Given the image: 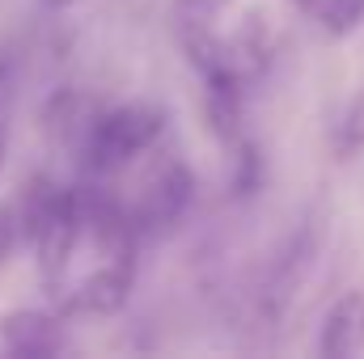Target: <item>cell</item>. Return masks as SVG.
I'll list each match as a JSON object with an SVG mask.
<instances>
[{
  "instance_id": "52a82bcc",
  "label": "cell",
  "mask_w": 364,
  "mask_h": 359,
  "mask_svg": "<svg viewBox=\"0 0 364 359\" xmlns=\"http://www.w3.org/2000/svg\"><path fill=\"white\" fill-rule=\"evenodd\" d=\"M318 351L326 359H352L364 351V292H343L326 309Z\"/></svg>"
},
{
  "instance_id": "9c48e42d",
  "label": "cell",
  "mask_w": 364,
  "mask_h": 359,
  "mask_svg": "<svg viewBox=\"0 0 364 359\" xmlns=\"http://www.w3.org/2000/svg\"><path fill=\"white\" fill-rule=\"evenodd\" d=\"M233 0H174L170 4V21H174V34L191 38V34H208L216 30V21L229 13Z\"/></svg>"
},
{
  "instance_id": "5b68a950",
  "label": "cell",
  "mask_w": 364,
  "mask_h": 359,
  "mask_svg": "<svg viewBox=\"0 0 364 359\" xmlns=\"http://www.w3.org/2000/svg\"><path fill=\"white\" fill-rule=\"evenodd\" d=\"M132 283H136V258H97V267L81 279L73 304L93 317H110L127 304Z\"/></svg>"
},
{
  "instance_id": "9a60e30c",
  "label": "cell",
  "mask_w": 364,
  "mask_h": 359,
  "mask_svg": "<svg viewBox=\"0 0 364 359\" xmlns=\"http://www.w3.org/2000/svg\"><path fill=\"white\" fill-rule=\"evenodd\" d=\"M51 9H68V4H77V0H47Z\"/></svg>"
},
{
  "instance_id": "277c9868",
  "label": "cell",
  "mask_w": 364,
  "mask_h": 359,
  "mask_svg": "<svg viewBox=\"0 0 364 359\" xmlns=\"http://www.w3.org/2000/svg\"><path fill=\"white\" fill-rule=\"evenodd\" d=\"M0 343L13 355L26 359H47V355H64L68 351V330L55 313L43 309H17L0 317Z\"/></svg>"
},
{
  "instance_id": "5bb4252c",
  "label": "cell",
  "mask_w": 364,
  "mask_h": 359,
  "mask_svg": "<svg viewBox=\"0 0 364 359\" xmlns=\"http://www.w3.org/2000/svg\"><path fill=\"white\" fill-rule=\"evenodd\" d=\"M296 4H301L305 13H314V9H318V0H296Z\"/></svg>"
},
{
  "instance_id": "4fadbf2b",
  "label": "cell",
  "mask_w": 364,
  "mask_h": 359,
  "mask_svg": "<svg viewBox=\"0 0 364 359\" xmlns=\"http://www.w3.org/2000/svg\"><path fill=\"white\" fill-rule=\"evenodd\" d=\"M13 241H17V220H13L9 207H0V267H4L9 254H13Z\"/></svg>"
},
{
  "instance_id": "30bf717a",
  "label": "cell",
  "mask_w": 364,
  "mask_h": 359,
  "mask_svg": "<svg viewBox=\"0 0 364 359\" xmlns=\"http://www.w3.org/2000/svg\"><path fill=\"white\" fill-rule=\"evenodd\" d=\"M318 21L331 38H348L356 34L364 21V0H318Z\"/></svg>"
},
{
  "instance_id": "7c38bea8",
  "label": "cell",
  "mask_w": 364,
  "mask_h": 359,
  "mask_svg": "<svg viewBox=\"0 0 364 359\" xmlns=\"http://www.w3.org/2000/svg\"><path fill=\"white\" fill-rule=\"evenodd\" d=\"M339 153H364V89L348 101L343 118H339Z\"/></svg>"
},
{
  "instance_id": "6da1fadb",
  "label": "cell",
  "mask_w": 364,
  "mask_h": 359,
  "mask_svg": "<svg viewBox=\"0 0 364 359\" xmlns=\"http://www.w3.org/2000/svg\"><path fill=\"white\" fill-rule=\"evenodd\" d=\"M161 131H166V110L149 101H127V106L90 114L81 131V161L90 174H114L132 165L140 153H149Z\"/></svg>"
},
{
  "instance_id": "8992f818",
  "label": "cell",
  "mask_w": 364,
  "mask_h": 359,
  "mask_svg": "<svg viewBox=\"0 0 364 359\" xmlns=\"http://www.w3.org/2000/svg\"><path fill=\"white\" fill-rule=\"evenodd\" d=\"M203 101H208V127H212V136L216 140H225V144H233L237 136H242V101H246V77L233 68V64H212L208 72H203Z\"/></svg>"
},
{
  "instance_id": "8fae6325",
  "label": "cell",
  "mask_w": 364,
  "mask_h": 359,
  "mask_svg": "<svg viewBox=\"0 0 364 359\" xmlns=\"http://www.w3.org/2000/svg\"><path fill=\"white\" fill-rule=\"evenodd\" d=\"M237 144V157H233V194L237 199H246V194H255L259 186H263V153H259V144H250V140H233Z\"/></svg>"
},
{
  "instance_id": "7a4b0ae2",
  "label": "cell",
  "mask_w": 364,
  "mask_h": 359,
  "mask_svg": "<svg viewBox=\"0 0 364 359\" xmlns=\"http://www.w3.org/2000/svg\"><path fill=\"white\" fill-rule=\"evenodd\" d=\"M195 203V170L182 157H161L140 186L136 207H127L140 241H166Z\"/></svg>"
},
{
  "instance_id": "ba28073f",
  "label": "cell",
  "mask_w": 364,
  "mask_h": 359,
  "mask_svg": "<svg viewBox=\"0 0 364 359\" xmlns=\"http://www.w3.org/2000/svg\"><path fill=\"white\" fill-rule=\"evenodd\" d=\"M85 110H90V106H85L81 93L60 89L47 106H43V127H47L51 136H60V140H81V131H85V123H90Z\"/></svg>"
},
{
  "instance_id": "3957f363",
  "label": "cell",
  "mask_w": 364,
  "mask_h": 359,
  "mask_svg": "<svg viewBox=\"0 0 364 359\" xmlns=\"http://www.w3.org/2000/svg\"><path fill=\"white\" fill-rule=\"evenodd\" d=\"M26 241H30L34 254H38V275H43V283L60 296V292H64V279H68V270H73L77 241H81V194L55 186L47 211L38 216V224L30 228Z\"/></svg>"
}]
</instances>
